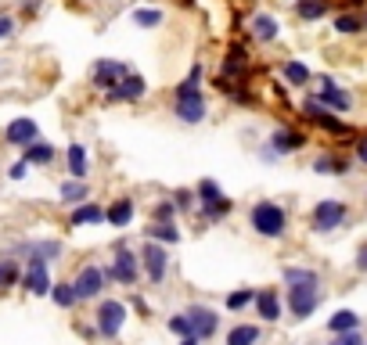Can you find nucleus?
Returning a JSON list of instances; mask_svg holds the SVG:
<instances>
[{
    "mask_svg": "<svg viewBox=\"0 0 367 345\" xmlns=\"http://www.w3.org/2000/svg\"><path fill=\"white\" fill-rule=\"evenodd\" d=\"M65 162H69L72 180H87V169H90V162H87V151H83V144H69V155H65Z\"/></svg>",
    "mask_w": 367,
    "mask_h": 345,
    "instance_id": "nucleus-20",
    "label": "nucleus"
},
{
    "mask_svg": "<svg viewBox=\"0 0 367 345\" xmlns=\"http://www.w3.org/2000/svg\"><path fill=\"white\" fill-rule=\"evenodd\" d=\"M295 15L302 22H317L328 15V0H295Z\"/></svg>",
    "mask_w": 367,
    "mask_h": 345,
    "instance_id": "nucleus-21",
    "label": "nucleus"
},
{
    "mask_svg": "<svg viewBox=\"0 0 367 345\" xmlns=\"http://www.w3.org/2000/svg\"><path fill=\"white\" fill-rule=\"evenodd\" d=\"M285 80H288L292 87H306V83H310V69H306L302 62H285Z\"/></svg>",
    "mask_w": 367,
    "mask_h": 345,
    "instance_id": "nucleus-28",
    "label": "nucleus"
},
{
    "mask_svg": "<svg viewBox=\"0 0 367 345\" xmlns=\"http://www.w3.org/2000/svg\"><path fill=\"white\" fill-rule=\"evenodd\" d=\"M170 331H173V334H180V338H195V331H191V320H187V313H184V317H173V320H170Z\"/></svg>",
    "mask_w": 367,
    "mask_h": 345,
    "instance_id": "nucleus-38",
    "label": "nucleus"
},
{
    "mask_svg": "<svg viewBox=\"0 0 367 345\" xmlns=\"http://www.w3.org/2000/svg\"><path fill=\"white\" fill-rule=\"evenodd\" d=\"M133 22L141 29H155V26H163V11H155V8H137L133 11Z\"/></svg>",
    "mask_w": 367,
    "mask_h": 345,
    "instance_id": "nucleus-31",
    "label": "nucleus"
},
{
    "mask_svg": "<svg viewBox=\"0 0 367 345\" xmlns=\"http://www.w3.org/2000/svg\"><path fill=\"white\" fill-rule=\"evenodd\" d=\"M180 345H198V338H184V341H180Z\"/></svg>",
    "mask_w": 367,
    "mask_h": 345,
    "instance_id": "nucleus-46",
    "label": "nucleus"
},
{
    "mask_svg": "<svg viewBox=\"0 0 367 345\" xmlns=\"http://www.w3.org/2000/svg\"><path fill=\"white\" fill-rule=\"evenodd\" d=\"M22 280H26V288L33 295H50V288H55V284H50V273H47V259H40L33 252H29V266H26Z\"/></svg>",
    "mask_w": 367,
    "mask_h": 345,
    "instance_id": "nucleus-7",
    "label": "nucleus"
},
{
    "mask_svg": "<svg viewBox=\"0 0 367 345\" xmlns=\"http://www.w3.org/2000/svg\"><path fill=\"white\" fill-rule=\"evenodd\" d=\"M313 172H332V177H339V172H346V162L335 158V155H321L313 162Z\"/></svg>",
    "mask_w": 367,
    "mask_h": 345,
    "instance_id": "nucleus-30",
    "label": "nucleus"
},
{
    "mask_svg": "<svg viewBox=\"0 0 367 345\" xmlns=\"http://www.w3.org/2000/svg\"><path fill=\"white\" fill-rule=\"evenodd\" d=\"M148 238H155V241H180V230L173 226V223H155V226H148Z\"/></svg>",
    "mask_w": 367,
    "mask_h": 345,
    "instance_id": "nucleus-29",
    "label": "nucleus"
},
{
    "mask_svg": "<svg viewBox=\"0 0 367 345\" xmlns=\"http://www.w3.org/2000/svg\"><path fill=\"white\" fill-rule=\"evenodd\" d=\"M363 26H367V18H363Z\"/></svg>",
    "mask_w": 367,
    "mask_h": 345,
    "instance_id": "nucleus-47",
    "label": "nucleus"
},
{
    "mask_svg": "<svg viewBox=\"0 0 367 345\" xmlns=\"http://www.w3.org/2000/svg\"><path fill=\"white\" fill-rule=\"evenodd\" d=\"M50 295H55V302H58V306H65V310H69V306L76 302V288H72V284H58V288H50Z\"/></svg>",
    "mask_w": 367,
    "mask_h": 345,
    "instance_id": "nucleus-33",
    "label": "nucleus"
},
{
    "mask_svg": "<svg viewBox=\"0 0 367 345\" xmlns=\"http://www.w3.org/2000/svg\"><path fill=\"white\" fill-rule=\"evenodd\" d=\"M321 302V292H317V284H288V310L295 320H306L313 310H317Z\"/></svg>",
    "mask_w": 367,
    "mask_h": 345,
    "instance_id": "nucleus-3",
    "label": "nucleus"
},
{
    "mask_svg": "<svg viewBox=\"0 0 367 345\" xmlns=\"http://www.w3.org/2000/svg\"><path fill=\"white\" fill-rule=\"evenodd\" d=\"M332 345H363V338H360V331H342V334H335Z\"/></svg>",
    "mask_w": 367,
    "mask_h": 345,
    "instance_id": "nucleus-39",
    "label": "nucleus"
},
{
    "mask_svg": "<svg viewBox=\"0 0 367 345\" xmlns=\"http://www.w3.org/2000/svg\"><path fill=\"white\" fill-rule=\"evenodd\" d=\"M360 270H367V245L360 248Z\"/></svg>",
    "mask_w": 367,
    "mask_h": 345,
    "instance_id": "nucleus-45",
    "label": "nucleus"
},
{
    "mask_svg": "<svg viewBox=\"0 0 367 345\" xmlns=\"http://www.w3.org/2000/svg\"><path fill=\"white\" fill-rule=\"evenodd\" d=\"M90 198V187L83 184V180H69V184H62V202L65 205H83Z\"/></svg>",
    "mask_w": 367,
    "mask_h": 345,
    "instance_id": "nucleus-23",
    "label": "nucleus"
},
{
    "mask_svg": "<svg viewBox=\"0 0 367 345\" xmlns=\"http://www.w3.org/2000/svg\"><path fill=\"white\" fill-rule=\"evenodd\" d=\"M50 158H55V148H50V144H43V141H33V144H26V162L47 165Z\"/></svg>",
    "mask_w": 367,
    "mask_h": 345,
    "instance_id": "nucleus-27",
    "label": "nucleus"
},
{
    "mask_svg": "<svg viewBox=\"0 0 367 345\" xmlns=\"http://www.w3.org/2000/svg\"><path fill=\"white\" fill-rule=\"evenodd\" d=\"M15 280H18V266H15V259H4L0 263V288H8Z\"/></svg>",
    "mask_w": 367,
    "mask_h": 345,
    "instance_id": "nucleus-36",
    "label": "nucleus"
},
{
    "mask_svg": "<svg viewBox=\"0 0 367 345\" xmlns=\"http://www.w3.org/2000/svg\"><path fill=\"white\" fill-rule=\"evenodd\" d=\"M72 223H76V226H80V223H104V209L94 205V202H83V205L72 212Z\"/></svg>",
    "mask_w": 367,
    "mask_h": 345,
    "instance_id": "nucleus-25",
    "label": "nucleus"
},
{
    "mask_svg": "<svg viewBox=\"0 0 367 345\" xmlns=\"http://www.w3.org/2000/svg\"><path fill=\"white\" fill-rule=\"evenodd\" d=\"M11 29H15V22H11L8 15H0V40H4V36H11Z\"/></svg>",
    "mask_w": 367,
    "mask_h": 345,
    "instance_id": "nucleus-42",
    "label": "nucleus"
},
{
    "mask_svg": "<svg viewBox=\"0 0 367 345\" xmlns=\"http://www.w3.org/2000/svg\"><path fill=\"white\" fill-rule=\"evenodd\" d=\"M4 141H8V144H15V148L33 144V141H36V123H33V119H15V123H8Z\"/></svg>",
    "mask_w": 367,
    "mask_h": 345,
    "instance_id": "nucleus-14",
    "label": "nucleus"
},
{
    "mask_svg": "<svg viewBox=\"0 0 367 345\" xmlns=\"http://www.w3.org/2000/svg\"><path fill=\"white\" fill-rule=\"evenodd\" d=\"M342 219H346L342 202H317V209H313V230H317V234H328V230H335Z\"/></svg>",
    "mask_w": 367,
    "mask_h": 345,
    "instance_id": "nucleus-8",
    "label": "nucleus"
},
{
    "mask_svg": "<svg viewBox=\"0 0 367 345\" xmlns=\"http://www.w3.org/2000/svg\"><path fill=\"white\" fill-rule=\"evenodd\" d=\"M72 288H76V299H94L101 288H104V273H101L97 266H83Z\"/></svg>",
    "mask_w": 367,
    "mask_h": 345,
    "instance_id": "nucleus-12",
    "label": "nucleus"
},
{
    "mask_svg": "<svg viewBox=\"0 0 367 345\" xmlns=\"http://www.w3.org/2000/svg\"><path fill=\"white\" fill-rule=\"evenodd\" d=\"M144 90H148V83H144V76H133V72H126L112 90H109V101H137V97H144Z\"/></svg>",
    "mask_w": 367,
    "mask_h": 345,
    "instance_id": "nucleus-11",
    "label": "nucleus"
},
{
    "mask_svg": "<svg viewBox=\"0 0 367 345\" xmlns=\"http://www.w3.org/2000/svg\"><path fill=\"white\" fill-rule=\"evenodd\" d=\"M328 327H332L335 334H342V331H356V327H360V317H356L353 310H339V313L328 320Z\"/></svg>",
    "mask_w": 367,
    "mask_h": 345,
    "instance_id": "nucleus-26",
    "label": "nucleus"
},
{
    "mask_svg": "<svg viewBox=\"0 0 367 345\" xmlns=\"http://www.w3.org/2000/svg\"><path fill=\"white\" fill-rule=\"evenodd\" d=\"M259 341V327L256 324H238L227 334V345H256Z\"/></svg>",
    "mask_w": 367,
    "mask_h": 345,
    "instance_id": "nucleus-24",
    "label": "nucleus"
},
{
    "mask_svg": "<svg viewBox=\"0 0 367 345\" xmlns=\"http://www.w3.org/2000/svg\"><path fill=\"white\" fill-rule=\"evenodd\" d=\"M335 29L349 36V33H360V29H363V22H360L356 15H339V18H335Z\"/></svg>",
    "mask_w": 367,
    "mask_h": 345,
    "instance_id": "nucleus-35",
    "label": "nucleus"
},
{
    "mask_svg": "<svg viewBox=\"0 0 367 345\" xmlns=\"http://www.w3.org/2000/svg\"><path fill=\"white\" fill-rule=\"evenodd\" d=\"M173 212H177V205H170V202L155 205V219H159V223H173Z\"/></svg>",
    "mask_w": 367,
    "mask_h": 345,
    "instance_id": "nucleus-40",
    "label": "nucleus"
},
{
    "mask_svg": "<svg viewBox=\"0 0 367 345\" xmlns=\"http://www.w3.org/2000/svg\"><path fill=\"white\" fill-rule=\"evenodd\" d=\"M252 299H256V292H252V288H241V292L227 295V306H231V310H241V306H248Z\"/></svg>",
    "mask_w": 367,
    "mask_h": 345,
    "instance_id": "nucleus-37",
    "label": "nucleus"
},
{
    "mask_svg": "<svg viewBox=\"0 0 367 345\" xmlns=\"http://www.w3.org/2000/svg\"><path fill=\"white\" fill-rule=\"evenodd\" d=\"M356 158H360V162H363V165H367V137H363V141H360V144H356Z\"/></svg>",
    "mask_w": 367,
    "mask_h": 345,
    "instance_id": "nucleus-44",
    "label": "nucleus"
},
{
    "mask_svg": "<svg viewBox=\"0 0 367 345\" xmlns=\"http://www.w3.org/2000/svg\"><path fill=\"white\" fill-rule=\"evenodd\" d=\"M302 144H306V137H302L299 130H274V137H270V148H274V155L299 151Z\"/></svg>",
    "mask_w": 367,
    "mask_h": 345,
    "instance_id": "nucleus-17",
    "label": "nucleus"
},
{
    "mask_svg": "<svg viewBox=\"0 0 367 345\" xmlns=\"http://www.w3.org/2000/svg\"><path fill=\"white\" fill-rule=\"evenodd\" d=\"M324 108H335V111H349V104H353V97L346 94V90H339L332 80H321V97H317Z\"/></svg>",
    "mask_w": 367,
    "mask_h": 345,
    "instance_id": "nucleus-16",
    "label": "nucleus"
},
{
    "mask_svg": "<svg viewBox=\"0 0 367 345\" xmlns=\"http://www.w3.org/2000/svg\"><path fill=\"white\" fill-rule=\"evenodd\" d=\"M198 80H202V65H195L191 69V76L177 87V94H173V111H177V119L180 123H202L205 119V97H202V90H198Z\"/></svg>",
    "mask_w": 367,
    "mask_h": 345,
    "instance_id": "nucleus-1",
    "label": "nucleus"
},
{
    "mask_svg": "<svg viewBox=\"0 0 367 345\" xmlns=\"http://www.w3.org/2000/svg\"><path fill=\"white\" fill-rule=\"evenodd\" d=\"M241 69H245V50H241V47H231L227 62H224V72H227V76H241Z\"/></svg>",
    "mask_w": 367,
    "mask_h": 345,
    "instance_id": "nucleus-32",
    "label": "nucleus"
},
{
    "mask_svg": "<svg viewBox=\"0 0 367 345\" xmlns=\"http://www.w3.org/2000/svg\"><path fill=\"white\" fill-rule=\"evenodd\" d=\"M141 263H144V273L159 284V280H166V266H170V259H166V252L155 245V241H148L144 248H141Z\"/></svg>",
    "mask_w": 367,
    "mask_h": 345,
    "instance_id": "nucleus-9",
    "label": "nucleus"
},
{
    "mask_svg": "<svg viewBox=\"0 0 367 345\" xmlns=\"http://www.w3.org/2000/svg\"><path fill=\"white\" fill-rule=\"evenodd\" d=\"M285 280H288V284H317V273H313V270H299V266H292V270H285Z\"/></svg>",
    "mask_w": 367,
    "mask_h": 345,
    "instance_id": "nucleus-34",
    "label": "nucleus"
},
{
    "mask_svg": "<svg viewBox=\"0 0 367 345\" xmlns=\"http://www.w3.org/2000/svg\"><path fill=\"white\" fill-rule=\"evenodd\" d=\"M112 277H116L119 284H133V280H137V256H130L123 245H119V252H116V259H112Z\"/></svg>",
    "mask_w": 367,
    "mask_h": 345,
    "instance_id": "nucleus-15",
    "label": "nucleus"
},
{
    "mask_svg": "<svg viewBox=\"0 0 367 345\" xmlns=\"http://www.w3.org/2000/svg\"><path fill=\"white\" fill-rule=\"evenodd\" d=\"M26 169H29V162H26V158H22V162H15V165H11V180H22V177H26Z\"/></svg>",
    "mask_w": 367,
    "mask_h": 345,
    "instance_id": "nucleus-41",
    "label": "nucleus"
},
{
    "mask_svg": "<svg viewBox=\"0 0 367 345\" xmlns=\"http://www.w3.org/2000/svg\"><path fill=\"white\" fill-rule=\"evenodd\" d=\"M256 313L259 317H263V320H281V299H278V292H270V288H267V292H256Z\"/></svg>",
    "mask_w": 367,
    "mask_h": 345,
    "instance_id": "nucleus-18",
    "label": "nucleus"
},
{
    "mask_svg": "<svg viewBox=\"0 0 367 345\" xmlns=\"http://www.w3.org/2000/svg\"><path fill=\"white\" fill-rule=\"evenodd\" d=\"M278 18L274 15H252V22H248V33L256 36V40H274L278 36Z\"/></svg>",
    "mask_w": 367,
    "mask_h": 345,
    "instance_id": "nucleus-19",
    "label": "nucleus"
},
{
    "mask_svg": "<svg viewBox=\"0 0 367 345\" xmlns=\"http://www.w3.org/2000/svg\"><path fill=\"white\" fill-rule=\"evenodd\" d=\"M177 209H191V195L187 191H177Z\"/></svg>",
    "mask_w": 367,
    "mask_h": 345,
    "instance_id": "nucleus-43",
    "label": "nucleus"
},
{
    "mask_svg": "<svg viewBox=\"0 0 367 345\" xmlns=\"http://www.w3.org/2000/svg\"><path fill=\"white\" fill-rule=\"evenodd\" d=\"M187 320H191L195 338H213L217 327H220V317H217L213 310H205V306H191V310H187Z\"/></svg>",
    "mask_w": 367,
    "mask_h": 345,
    "instance_id": "nucleus-10",
    "label": "nucleus"
},
{
    "mask_svg": "<svg viewBox=\"0 0 367 345\" xmlns=\"http://www.w3.org/2000/svg\"><path fill=\"white\" fill-rule=\"evenodd\" d=\"M198 202H202V212H205L209 219H220V216L231 212V198L220 191L217 180H202V184H198Z\"/></svg>",
    "mask_w": 367,
    "mask_h": 345,
    "instance_id": "nucleus-4",
    "label": "nucleus"
},
{
    "mask_svg": "<svg viewBox=\"0 0 367 345\" xmlns=\"http://www.w3.org/2000/svg\"><path fill=\"white\" fill-rule=\"evenodd\" d=\"M126 72H130V69H126L123 62H116V58H101V62L90 69V80H94V87H97V90L109 94V90H112V87L126 76Z\"/></svg>",
    "mask_w": 367,
    "mask_h": 345,
    "instance_id": "nucleus-6",
    "label": "nucleus"
},
{
    "mask_svg": "<svg viewBox=\"0 0 367 345\" xmlns=\"http://www.w3.org/2000/svg\"><path fill=\"white\" fill-rule=\"evenodd\" d=\"M123 324H126V306L123 302H116V299L101 302V310H97V331L104 338H116L123 331Z\"/></svg>",
    "mask_w": 367,
    "mask_h": 345,
    "instance_id": "nucleus-5",
    "label": "nucleus"
},
{
    "mask_svg": "<svg viewBox=\"0 0 367 345\" xmlns=\"http://www.w3.org/2000/svg\"><path fill=\"white\" fill-rule=\"evenodd\" d=\"M306 115H310V119L317 123V126L332 130V133H346V123H342V119H335V115H332V111H328L317 97H310V101H306Z\"/></svg>",
    "mask_w": 367,
    "mask_h": 345,
    "instance_id": "nucleus-13",
    "label": "nucleus"
},
{
    "mask_svg": "<svg viewBox=\"0 0 367 345\" xmlns=\"http://www.w3.org/2000/svg\"><path fill=\"white\" fill-rule=\"evenodd\" d=\"M104 219H109L112 226H126V223L133 219V202H130V198H119L109 212H104Z\"/></svg>",
    "mask_w": 367,
    "mask_h": 345,
    "instance_id": "nucleus-22",
    "label": "nucleus"
},
{
    "mask_svg": "<svg viewBox=\"0 0 367 345\" xmlns=\"http://www.w3.org/2000/svg\"><path fill=\"white\" fill-rule=\"evenodd\" d=\"M248 219H252V230H256V234H263V238H281L285 226H288L285 209L274 205V202H256L252 212H248Z\"/></svg>",
    "mask_w": 367,
    "mask_h": 345,
    "instance_id": "nucleus-2",
    "label": "nucleus"
}]
</instances>
